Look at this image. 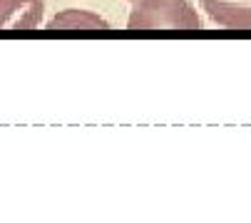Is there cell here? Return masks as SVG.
<instances>
[{
    "label": "cell",
    "instance_id": "cell-4",
    "mask_svg": "<svg viewBox=\"0 0 251 223\" xmlns=\"http://www.w3.org/2000/svg\"><path fill=\"white\" fill-rule=\"evenodd\" d=\"M48 30H75V32L100 30V32H104V30H110V25L87 10H65L48 22Z\"/></svg>",
    "mask_w": 251,
    "mask_h": 223
},
{
    "label": "cell",
    "instance_id": "cell-3",
    "mask_svg": "<svg viewBox=\"0 0 251 223\" xmlns=\"http://www.w3.org/2000/svg\"><path fill=\"white\" fill-rule=\"evenodd\" d=\"M206 15L231 30H251V0H201Z\"/></svg>",
    "mask_w": 251,
    "mask_h": 223
},
{
    "label": "cell",
    "instance_id": "cell-1",
    "mask_svg": "<svg viewBox=\"0 0 251 223\" xmlns=\"http://www.w3.org/2000/svg\"><path fill=\"white\" fill-rule=\"evenodd\" d=\"M129 30H179L197 32L201 20L187 0H137L127 20Z\"/></svg>",
    "mask_w": 251,
    "mask_h": 223
},
{
    "label": "cell",
    "instance_id": "cell-2",
    "mask_svg": "<svg viewBox=\"0 0 251 223\" xmlns=\"http://www.w3.org/2000/svg\"><path fill=\"white\" fill-rule=\"evenodd\" d=\"M43 10V0H0V30H35Z\"/></svg>",
    "mask_w": 251,
    "mask_h": 223
}]
</instances>
